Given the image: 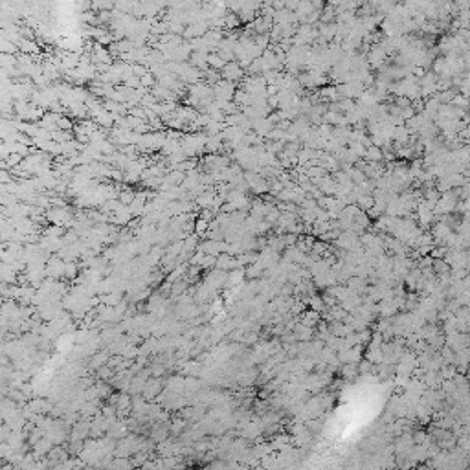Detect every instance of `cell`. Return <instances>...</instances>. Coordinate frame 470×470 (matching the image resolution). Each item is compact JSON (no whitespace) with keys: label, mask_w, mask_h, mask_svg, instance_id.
Here are the masks:
<instances>
[{"label":"cell","mask_w":470,"mask_h":470,"mask_svg":"<svg viewBox=\"0 0 470 470\" xmlns=\"http://www.w3.org/2000/svg\"><path fill=\"white\" fill-rule=\"evenodd\" d=\"M222 77L228 81H235V79H241L243 77V68L241 64H235V63H228L226 66L222 68Z\"/></svg>","instance_id":"cell-2"},{"label":"cell","mask_w":470,"mask_h":470,"mask_svg":"<svg viewBox=\"0 0 470 470\" xmlns=\"http://www.w3.org/2000/svg\"><path fill=\"white\" fill-rule=\"evenodd\" d=\"M461 136L465 138V140H470V125H469V127H465V129H463Z\"/></svg>","instance_id":"cell-7"},{"label":"cell","mask_w":470,"mask_h":470,"mask_svg":"<svg viewBox=\"0 0 470 470\" xmlns=\"http://www.w3.org/2000/svg\"><path fill=\"white\" fill-rule=\"evenodd\" d=\"M312 11H316V9H314V6H312L311 0H301V2H299V6L296 8V15H298V19H299V21H303V19H307V17L311 15Z\"/></svg>","instance_id":"cell-3"},{"label":"cell","mask_w":470,"mask_h":470,"mask_svg":"<svg viewBox=\"0 0 470 470\" xmlns=\"http://www.w3.org/2000/svg\"><path fill=\"white\" fill-rule=\"evenodd\" d=\"M454 6L457 11H463V9H470V0H452Z\"/></svg>","instance_id":"cell-5"},{"label":"cell","mask_w":470,"mask_h":470,"mask_svg":"<svg viewBox=\"0 0 470 470\" xmlns=\"http://www.w3.org/2000/svg\"><path fill=\"white\" fill-rule=\"evenodd\" d=\"M208 64H212L213 70H220L226 66L224 59H222L220 55H215V53H210V55H208Z\"/></svg>","instance_id":"cell-4"},{"label":"cell","mask_w":470,"mask_h":470,"mask_svg":"<svg viewBox=\"0 0 470 470\" xmlns=\"http://www.w3.org/2000/svg\"><path fill=\"white\" fill-rule=\"evenodd\" d=\"M312 6H314V9H318V11H323V6H325V0H311Z\"/></svg>","instance_id":"cell-6"},{"label":"cell","mask_w":470,"mask_h":470,"mask_svg":"<svg viewBox=\"0 0 470 470\" xmlns=\"http://www.w3.org/2000/svg\"><path fill=\"white\" fill-rule=\"evenodd\" d=\"M384 61H386V48L382 44H377L371 48V52H369V63H371L373 66H382L384 64Z\"/></svg>","instance_id":"cell-1"}]
</instances>
